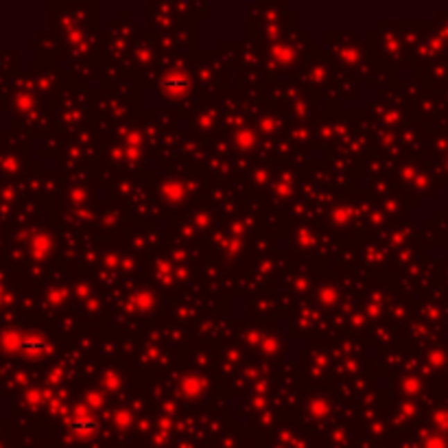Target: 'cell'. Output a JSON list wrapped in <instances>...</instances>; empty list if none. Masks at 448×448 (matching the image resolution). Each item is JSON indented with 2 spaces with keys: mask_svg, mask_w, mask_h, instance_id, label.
Instances as JSON below:
<instances>
[]
</instances>
